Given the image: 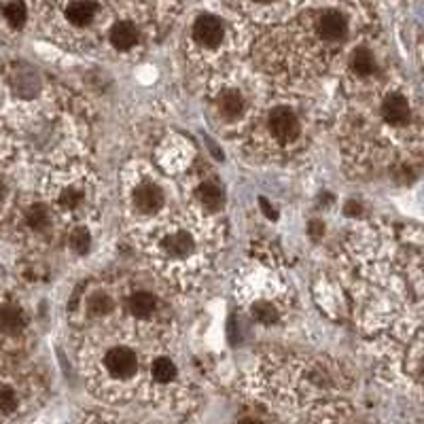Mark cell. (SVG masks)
<instances>
[{"instance_id": "cell-1", "label": "cell", "mask_w": 424, "mask_h": 424, "mask_svg": "<svg viewBox=\"0 0 424 424\" xmlns=\"http://www.w3.org/2000/svg\"><path fill=\"white\" fill-rule=\"evenodd\" d=\"M304 115L293 104H272L263 115V134L272 143L274 149L289 153L304 140Z\"/></svg>"}, {"instance_id": "cell-2", "label": "cell", "mask_w": 424, "mask_h": 424, "mask_svg": "<svg viewBox=\"0 0 424 424\" xmlns=\"http://www.w3.org/2000/svg\"><path fill=\"white\" fill-rule=\"evenodd\" d=\"M157 251L174 265H182L187 261H193L197 254V242L185 227H170L157 240Z\"/></svg>"}, {"instance_id": "cell-3", "label": "cell", "mask_w": 424, "mask_h": 424, "mask_svg": "<svg viewBox=\"0 0 424 424\" xmlns=\"http://www.w3.org/2000/svg\"><path fill=\"white\" fill-rule=\"evenodd\" d=\"M164 204H166V193L151 178H140L130 189V206L140 217H155L164 208Z\"/></svg>"}, {"instance_id": "cell-4", "label": "cell", "mask_w": 424, "mask_h": 424, "mask_svg": "<svg viewBox=\"0 0 424 424\" xmlns=\"http://www.w3.org/2000/svg\"><path fill=\"white\" fill-rule=\"evenodd\" d=\"M102 365H104V373L113 382H130L138 373V356L125 343L108 348L104 352Z\"/></svg>"}, {"instance_id": "cell-5", "label": "cell", "mask_w": 424, "mask_h": 424, "mask_svg": "<svg viewBox=\"0 0 424 424\" xmlns=\"http://www.w3.org/2000/svg\"><path fill=\"white\" fill-rule=\"evenodd\" d=\"M193 43L204 51H217L225 43V21L212 13H202L191 26Z\"/></svg>"}, {"instance_id": "cell-6", "label": "cell", "mask_w": 424, "mask_h": 424, "mask_svg": "<svg viewBox=\"0 0 424 424\" xmlns=\"http://www.w3.org/2000/svg\"><path fill=\"white\" fill-rule=\"evenodd\" d=\"M212 104H214V110L219 117H223L225 121H238L244 117L247 113V95L240 87H234V85H225L221 87L214 98H212Z\"/></svg>"}, {"instance_id": "cell-7", "label": "cell", "mask_w": 424, "mask_h": 424, "mask_svg": "<svg viewBox=\"0 0 424 424\" xmlns=\"http://www.w3.org/2000/svg\"><path fill=\"white\" fill-rule=\"evenodd\" d=\"M380 115L388 125L401 128V125H408L412 119V104L403 93L395 91V93H388L384 102L380 104Z\"/></svg>"}, {"instance_id": "cell-8", "label": "cell", "mask_w": 424, "mask_h": 424, "mask_svg": "<svg viewBox=\"0 0 424 424\" xmlns=\"http://www.w3.org/2000/svg\"><path fill=\"white\" fill-rule=\"evenodd\" d=\"M316 34L327 45L339 43L348 34V21H346V17L339 11H336V9L323 11L319 15V19H316Z\"/></svg>"}, {"instance_id": "cell-9", "label": "cell", "mask_w": 424, "mask_h": 424, "mask_svg": "<svg viewBox=\"0 0 424 424\" xmlns=\"http://www.w3.org/2000/svg\"><path fill=\"white\" fill-rule=\"evenodd\" d=\"M108 38H110V45H113L117 51H132V49L138 45L140 34H138V28H136L132 21L121 19V21H117V24L110 28Z\"/></svg>"}, {"instance_id": "cell-10", "label": "cell", "mask_w": 424, "mask_h": 424, "mask_svg": "<svg viewBox=\"0 0 424 424\" xmlns=\"http://www.w3.org/2000/svg\"><path fill=\"white\" fill-rule=\"evenodd\" d=\"M28 325L26 312L15 304L0 306V331L6 336H19Z\"/></svg>"}, {"instance_id": "cell-11", "label": "cell", "mask_w": 424, "mask_h": 424, "mask_svg": "<svg viewBox=\"0 0 424 424\" xmlns=\"http://www.w3.org/2000/svg\"><path fill=\"white\" fill-rule=\"evenodd\" d=\"M95 13H98V4L93 0H73V2H68V6L64 11L68 24H73L77 28L89 26L93 21Z\"/></svg>"}, {"instance_id": "cell-12", "label": "cell", "mask_w": 424, "mask_h": 424, "mask_svg": "<svg viewBox=\"0 0 424 424\" xmlns=\"http://www.w3.org/2000/svg\"><path fill=\"white\" fill-rule=\"evenodd\" d=\"M128 310L132 312L134 319L147 321V319H151L153 312H155V297H153L151 293H147V291H136V293H132L130 299H128Z\"/></svg>"}, {"instance_id": "cell-13", "label": "cell", "mask_w": 424, "mask_h": 424, "mask_svg": "<svg viewBox=\"0 0 424 424\" xmlns=\"http://www.w3.org/2000/svg\"><path fill=\"white\" fill-rule=\"evenodd\" d=\"M195 195H197V202L206 210H219L223 206V189L219 187L217 180H204V182H200Z\"/></svg>"}, {"instance_id": "cell-14", "label": "cell", "mask_w": 424, "mask_h": 424, "mask_svg": "<svg viewBox=\"0 0 424 424\" xmlns=\"http://www.w3.org/2000/svg\"><path fill=\"white\" fill-rule=\"evenodd\" d=\"M149 371H151L153 382H157V384H170L178 376V367L170 356H155Z\"/></svg>"}, {"instance_id": "cell-15", "label": "cell", "mask_w": 424, "mask_h": 424, "mask_svg": "<svg viewBox=\"0 0 424 424\" xmlns=\"http://www.w3.org/2000/svg\"><path fill=\"white\" fill-rule=\"evenodd\" d=\"M350 68L356 77H369L376 71V58L369 49L356 47L350 56Z\"/></svg>"}, {"instance_id": "cell-16", "label": "cell", "mask_w": 424, "mask_h": 424, "mask_svg": "<svg viewBox=\"0 0 424 424\" xmlns=\"http://www.w3.org/2000/svg\"><path fill=\"white\" fill-rule=\"evenodd\" d=\"M26 223L30 229L34 232H43L51 225V210L45 204H34L28 212H26Z\"/></svg>"}, {"instance_id": "cell-17", "label": "cell", "mask_w": 424, "mask_h": 424, "mask_svg": "<svg viewBox=\"0 0 424 424\" xmlns=\"http://www.w3.org/2000/svg\"><path fill=\"white\" fill-rule=\"evenodd\" d=\"M2 15H4V19H6V24H9V26H13V28H21V26L26 24L28 9H26V4H24L21 0H11V2H6V4H4Z\"/></svg>"}, {"instance_id": "cell-18", "label": "cell", "mask_w": 424, "mask_h": 424, "mask_svg": "<svg viewBox=\"0 0 424 424\" xmlns=\"http://www.w3.org/2000/svg\"><path fill=\"white\" fill-rule=\"evenodd\" d=\"M113 299H110V295H106V293H93L91 297H89V301H87V310L93 314V316H104V314H108L110 310H113Z\"/></svg>"}, {"instance_id": "cell-19", "label": "cell", "mask_w": 424, "mask_h": 424, "mask_svg": "<svg viewBox=\"0 0 424 424\" xmlns=\"http://www.w3.org/2000/svg\"><path fill=\"white\" fill-rule=\"evenodd\" d=\"M68 244L71 249L77 254H85L89 251V244H91V238H89V232L85 227H75L68 236Z\"/></svg>"}, {"instance_id": "cell-20", "label": "cell", "mask_w": 424, "mask_h": 424, "mask_svg": "<svg viewBox=\"0 0 424 424\" xmlns=\"http://www.w3.org/2000/svg\"><path fill=\"white\" fill-rule=\"evenodd\" d=\"M19 405V399H17V393L9 386H0V412L2 414H9V412H15Z\"/></svg>"}, {"instance_id": "cell-21", "label": "cell", "mask_w": 424, "mask_h": 424, "mask_svg": "<svg viewBox=\"0 0 424 424\" xmlns=\"http://www.w3.org/2000/svg\"><path fill=\"white\" fill-rule=\"evenodd\" d=\"M254 2H261V4H267V2H274V0H254Z\"/></svg>"}, {"instance_id": "cell-22", "label": "cell", "mask_w": 424, "mask_h": 424, "mask_svg": "<svg viewBox=\"0 0 424 424\" xmlns=\"http://www.w3.org/2000/svg\"><path fill=\"white\" fill-rule=\"evenodd\" d=\"M2 195H4V189H2V185H0V200H2Z\"/></svg>"}]
</instances>
